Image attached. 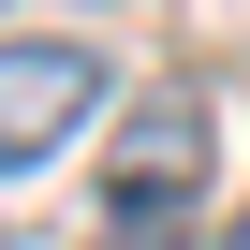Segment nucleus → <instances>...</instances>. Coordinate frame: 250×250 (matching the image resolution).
Returning <instances> with one entry per match:
<instances>
[{"label":"nucleus","instance_id":"obj_1","mask_svg":"<svg viewBox=\"0 0 250 250\" xmlns=\"http://www.w3.org/2000/svg\"><path fill=\"white\" fill-rule=\"evenodd\" d=\"M88 118H103V59L88 44H0V177L59 162Z\"/></svg>","mask_w":250,"mask_h":250},{"label":"nucleus","instance_id":"obj_2","mask_svg":"<svg viewBox=\"0 0 250 250\" xmlns=\"http://www.w3.org/2000/svg\"><path fill=\"white\" fill-rule=\"evenodd\" d=\"M191 191H206V103H191V88H162V103H133V133H118L103 206H118V235H147V221H177Z\"/></svg>","mask_w":250,"mask_h":250},{"label":"nucleus","instance_id":"obj_3","mask_svg":"<svg viewBox=\"0 0 250 250\" xmlns=\"http://www.w3.org/2000/svg\"><path fill=\"white\" fill-rule=\"evenodd\" d=\"M235 250H250V221H235Z\"/></svg>","mask_w":250,"mask_h":250}]
</instances>
